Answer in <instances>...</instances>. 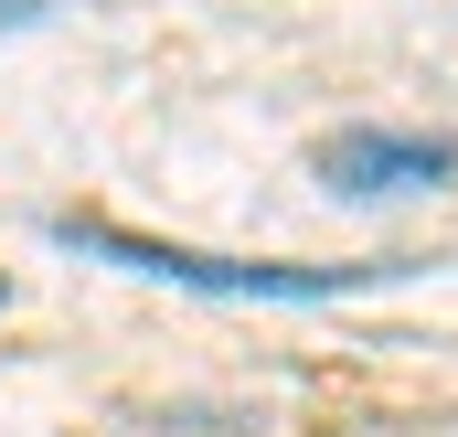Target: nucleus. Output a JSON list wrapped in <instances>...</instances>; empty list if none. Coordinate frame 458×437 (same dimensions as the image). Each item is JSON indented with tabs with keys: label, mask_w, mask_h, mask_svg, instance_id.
Masks as SVG:
<instances>
[{
	"label": "nucleus",
	"mask_w": 458,
	"mask_h": 437,
	"mask_svg": "<svg viewBox=\"0 0 458 437\" xmlns=\"http://www.w3.org/2000/svg\"><path fill=\"white\" fill-rule=\"evenodd\" d=\"M64 245H86V256H117V267H139V278H171V288H203V299H342L362 288L352 267H245V256H203V245H149V235H117L97 214H54Z\"/></svg>",
	"instance_id": "obj_1"
},
{
	"label": "nucleus",
	"mask_w": 458,
	"mask_h": 437,
	"mask_svg": "<svg viewBox=\"0 0 458 437\" xmlns=\"http://www.w3.org/2000/svg\"><path fill=\"white\" fill-rule=\"evenodd\" d=\"M320 171L342 193H416V182H448L458 171V139H437V128H331Z\"/></svg>",
	"instance_id": "obj_2"
}]
</instances>
